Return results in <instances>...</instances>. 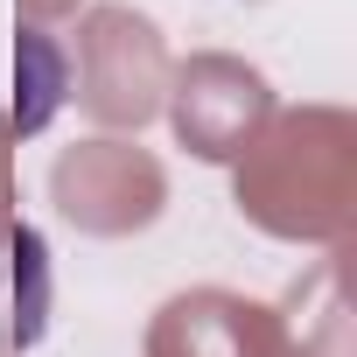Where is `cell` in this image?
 <instances>
[]
</instances>
